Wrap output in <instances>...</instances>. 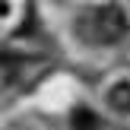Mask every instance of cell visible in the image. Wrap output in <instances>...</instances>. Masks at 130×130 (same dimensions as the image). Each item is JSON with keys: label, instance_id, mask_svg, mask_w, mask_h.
Listing matches in <instances>:
<instances>
[{"label": "cell", "instance_id": "6da1fadb", "mask_svg": "<svg viewBox=\"0 0 130 130\" xmlns=\"http://www.w3.org/2000/svg\"><path fill=\"white\" fill-rule=\"evenodd\" d=\"M127 29H130L127 16H124V10L118 3L95 6V10L83 13V19L76 22V32L92 44H118L127 35Z\"/></svg>", "mask_w": 130, "mask_h": 130}, {"label": "cell", "instance_id": "7a4b0ae2", "mask_svg": "<svg viewBox=\"0 0 130 130\" xmlns=\"http://www.w3.org/2000/svg\"><path fill=\"white\" fill-rule=\"evenodd\" d=\"M108 102H111L114 111H130V83H118L108 92Z\"/></svg>", "mask_w": 130, "mask_h": 130}]
</instances>
